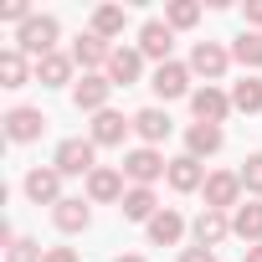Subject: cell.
<instances>
[{
    "mask_svg": "<svg viewBox=\"0 0 262 262\" xmlns=\"http://www.w3.org/2000/svg\"><path fill=\"white\" fill-rule=\"evenodd\" d=\"M123 175L134 180V185H155L160 175H170V160H165L160 149L139 144V149H128V155H123Z\"/></svg>",
    "mask_w": 262,
    "mask_h": 262,
    "instance_id": "2",
    "label": "cell"
},
{
    "mask_svg": "<svg viewBox=\"0 0 262 262\" xmlns=\"http://www.w3.org/2000/svg\"><path fill=\"white\" fill-rule=\"evenodd\" d=\"M134 128V118H123V113H113V108H103V113H93V144H103V149H113V144H123V134Z\"/></svg>",
    "mask_w": 262,
    "mask_h": 262,
    "instance_id": "14",
    "label": "cell"
},
{
    "mask_svg": "<svg viewBox=\"0 0 262 262\" xmlns=\"http://www.w3.org/2000/svg\"><path fill=\"white\" fill-rule=\"evenodd\" d=\"M226 67H231V52H226V47H216V41H195V52H190V72H201L206 82H216V77H226Z\"/></svg>",
    "mask_w": 262,
    "mask_h": 262,
    "instance_id": "10",
    "label": "cell"
},
{
    "mask_svg": "<svg viewBox=\"0 0 262 262\" xmlns=\"http://www.w3.org/2000/svg\"><path fill=\"white\" fill-rule=\"evenodd\" d=\"M180 262H216V252H211V247H185Z\"/></svg>",
    "mask_w": 262,
    "mask_h": 262,
    "instance_id": "33",
    "label": "cell"
},
{
    "mask_svg": "<svg viewBox=\"0 0 262 262\" xmlns=\"http://www.w3.org/2000/svg\"><path fill=\"white\" fill-rule=\"evenodd\" d=\"M190 108H195V123H216V128H221V118L231 113V93H221V88L206 82V88L190 93Z\"/></svg>",
    "mask_w": 262,
    "mask_h": 262,
    "instance_id": "8",
    "label": "cell"
},
{
    "mask_svg": "<svg viewBox=\"0 0 262 262\" xmlns=\"http://www.w3.org/2000/svg\"><path fill=\"white\" fill-rule=\"evenodd\" d=\"M170 128H175V123H170L165 108H139V113H134V134H139L149 149H155L160 139H170Z\"/></svg>",
    "mask_w": 262,
    "mask_h": 262,
    "instance_id": "18",
    "label": "cell"
},
{
    "mask_svg": "<svg viewBox=\"0 0 262 262\" xmlns=\"http://www.w3.org/2000/svg\"><path fill=\"white\" fill-rule=\"evenodd\" d=\"M195 21H201V0H170V11H165L170 31H190Z\"/></svg>",
    "mask_w": 262,
    "mask_h": 262,
    "instance_id": "28",
    "label": "cell"
},
{
    "mask_svg": "<svg viewBox=\"0 0 262 262\" xmlns=\"http://www.w3.org/2000/svg\"><path fill=\"white\" fill-rule=\"evenodd\" d=\"M57 36H62V26H57V16H31L21 31H16V52H26V57H52L57 52Z\"/></svg>",
    "mask_w": 262,
    "mask_h": 262,
    "instance_id": "1",
    "label": "cell"
},
{
    "mask_svg": "<svg viewBox=\"0 0 262 262\" xmlns=\"http://www.w3.org/2000/svg\"><path fill=\"white\" fill-rule=\"evenodd\" d=\"M108 93H113L108 72H82V82H72V103L82 113H103L108 108Z\"/></svg>",
    "mask_w": 262,
    "mask_h": 262,
    "instance_id": "5",
    "label": "cell"
},
{
    "mask_svg": "<svg viewBox=\"0 0 262 262\" xmlns=\"http://www.w3.org/2000/svg\"><path fill=\"white\" fill-rule=\"evenodd\" d=\"M236 175H242V190H252V195H262V149H257V155H247Z\"/></svg>",
    "mask_w": 262,
    "mask_h": 262,
    "instance_id": "30",
    "label": "cell"
},
{
    "mask_svg": "<svg viewBox=\"0 0 262 262\" xmlns=\"http://www.w3.org/2000/svg\"><path fill=\"white\" fill-rule=\"evenodd\" d=\"M165 180H170V190L190 195V190H201V185H206V165H201L195 155H175V160H170V175H165Z\"/></svg>",
    "mask_w": 262,
    "mask_h": 262,
    "instance_id": "12",
    "label": "cell"
},
{
    "mask_svg": "<svg viewBox=\"0 0 262 262\" xmlns=\"http://www.w3.org/2000/svg\"><path fill=\"white\" fill-rule=\"evenodd\" d=\"M108 57H113V47H108L98 31H82V36L72 41V62L88 67V72H93V67H108Z\"/></svg>",
    "mask_w": 262,
    "mask_h": 262,
    "instance_id": "17",
    "label": "cell"
},
{
    "mask_svg": "<svg viewBox=\"0 0 262 262\" xmlns=\"http://www.w3.org/2000/svg\"><path fill=\"white\" fill-rule=\"evenodd\" d=\"M26 195H31L36 206H62V201H67V195H62V170H57V165H47V170L36 165V170L26 175Z\"/></svg>",
    "mask_w": 262,
    "mask_h": 262,
    "instance_id": "9",
    "label": "cell"
},
{
    "mask_svg": "<svg viewBox=\"0 0 262 262\" xmlns=\"http://www.w3.org/2000/svg\"><path fill=\"white\" fill-rule=\"evenodd\" d=\"M149 88H155L165 103H170V98H185V93H190V67H185V62H160L155 77H149Z\"/></svg>",
    "mask_w": 262,
    "mask_h": 262,
    "instance_id": "11",
    "label": "cell"
},
{
    "mask_svg": "<svg viewBox=\"0 0 262 262\" xmlns=\"http://www.w3.org/2000/svg\"><path fill=\"white\" fill-rule=\"evenodd\" d=\"M231 108L236 113H262V77H242V82H231Z\"/></svg>",
    "mask_w": 262,
    "mask_h": 262,
    "instance_id": "26",
    "label": "cell"
},
{
    "mask_svg": "<svg viewBox=\"0 0 262 262\" xmlns=\"http://www.w3.org/2000/svg\"><path fill=\"white\" fill-rule=\"evenodd\" d=\"M123 26H128V11H123V6H98V11H93V31H98L103 41L123 36Z\"/></svg>",
    "mask_w": 262,
    "mask_h": 262,
    "instance_id": "27",
    "label": "cell"
},
{
    "mask_svg": "<svg viewBox=\"0 0 262 262\" xmlns=\"http://www.w3.org/2000/svg\"><path fill=\"white\" fill-rule=\"evenodd\" d=\"M41 262H77V252H72V247H47Z\"/></svg>",
    "mask_w": 262,
    "mask_h": 262,
    "instance_id": "34",
    "label": "cell"
},
{
    "mask_svg": "<svg viewBox=\"0 0 262 262\" xmlns=\"http://www.w3.org/2000/svg\"><path fill=\"white\" fill-rule=\"evenodd\" d=\"M206 211H236L242 206V175H231V170H216V175H206Z\"/></svg>",
    "mask_w": 262,
    "mask_h": 262,
    "instance_id": "4",
    "label": "cell"
},
{
    "mask_svg": "<svg viewBox=\"0 0 262 262\" xmlns=\"http://www.w3.org/2000/svg\"><path fill=\"white\" fill-rule=\"evenodd\" d=\"M231 231H236L247 247H257V242H262V201H247V206H236V216H231Z\"/></svg>",
    "mask_w": 262,
    "mask_h": 262,
    "instance_id": "23",
    "label": "cell"
},
{
    "mask_svg": "<svg viewBox=\"0 0 262 262\" xmlns=\"http://www.w3.org/2000/svg\"><path fill=\"white\" fill-rule=\"evenodd\" d=\"M31 82V67H26V52L6 47L0 52V88H26Z\"/></svg>",
    "mask_w": 262,
    "mask_h": 262,
    "instance_id": "25",
    "label": "cell"
},
{
    "mask_svg": "<svg viewBox=\"0 0 262 262\" xmlns=\"http://www.w3.org/2000/svg\"><path fill=\"white\" fill-rule=\"evenodd\" d=\"M247 26H262V0H247Z\"/></svg>",
    "mask_w": 262,
    "mask_h": 262,
    "instance_id": "35",
    "label": "cell"
},
{
    "mask_svg": "<svg viewBox=\"0 0 262 262\" xmlns=\"http://www.w3.org/2000/svg\"><path fill=\"white\" fill-rule=\"evenodd\" d=\"M36 82H41V88H62V82H72V57H67V52L41 57V62H36Z\"/></svg>",
    "mask_w": 262,
    "mask_h": 262,
    "instance_id": "24",
    "label": "cell"
},
{
    "mask_svg": "<svg viewBox=\"0 0 262 262\" xmlns=\"http://www.w3.org/2000/svg\"><path fill=\"white\" fill-rule=\"evenodd\" d=\"M190 231H195V247H211V252H216V247L231 236V216H226V211H201Z\"/></svg>",
    "mask_w": 262,
    "mask_h": 262,
    "instance_id": "15",
    "label": "cell"
},
{
    "mask_svg": "<svg viewBox=\"0 0 262 262\" xmlns=\"http://www.w3.org/2000/svg\"><path fill=\"white\" fill-rule=\"evenodd\" d=\"M41 257H47V252H41L31 236H16V242L6 247V262H41Z\"/></svg>",
    "mask_w": 262,
    "mask_h": 262,
    "instance_id": "31",
    "label": "cell"
},
{
    "mask_svg": "<svg viewBox=\"0 0 262 262\" xmlns=\"http://www.w3.org/2000/svg\"><path fill=\"white\" fill-rule=\"evenodd\" d=\"M128 190H123V170H108V165H98L93 175H88V201L93 206H108V201H123Z\"/></svg>",
    "mask_w": 262,
    "mask_h": 262,
    "instance_id": "13",
    "label": "cell"
},
{
    "mask_svg": "<svg viewBox=\"0 0 262 262\" xmlns=\"http://www.w3.org/2000/svg\"><path fill=\"white\" fill-rule=\"evenodd\" d=\"M170 47H175V31H170L165 21H144V26H139V52H144V57L170 62Z\"/></svg>",
    "mask_w": 262,
    "mask_h": 262,
    "instance_id": "19",
    "label": "cell"
},
{
    "mask_svg": "<svg viewBox=\"0 0 262 262\" xmlns=\"http://www.w3.org/2000/svg\"><path fill=\"white\" fill-rule=\"evenodd\" d=\"M247 262H262V242H257V247H247Z\"/></svg>",
    "mask_w": 262,
    "mask_h": 262,
    "instance_id": "36",
    "label": "cell"
},
{
    "mask_svg": "<svg viewBox=\"0 0 262 262\" xmlns=\"http://www.w3.org/2000/svg\"><path fill=\"white\" fill-rule=\"evenodd\" d=\"M118 211H123V221H144V226H149V221L160 216V201H155L149 185H128V195L118 201Z\"/></svg>",
    "mask_w": 262,
    "mask_h": 262,
    "instance_id": "16",
    "label": "cell"
},
{
    "mask_svg": "<svg viewBox=\"0 0 262 262\" xmlns=\"http://www.w3.org/2000/svg\"><path fill=\"white\" fill-rule=\"evenodd\" d=\"M231 57H236L242 67H262V31H242L236 47H231Z\"/></svg>",
    "mask_w": 262,
    "mask_h": 262,
    "instance_id": "29",
    "label": "cell"
},
{
    "mask_svg": "<svg viewBox=\"0 0 262 262\" xmlns=\"http://www.w3.org/2000/svg\"><path fill=\"white\" fill-rule=\"evenodd\" d=\"M52 221H57V231H88V221H93V211H88V201H62V206H52Z\"/></svg>",
    "mask_w": 262,
    "mask_h": 262,
    "instance_id": "22",
    "label": "cell"
},
{
    "mask_svg": "<svg viewBox=\"0 0 262 262\" xmlns=\"http://www.w3.org/2000/svg\"><path fill=\"white\" fill-rule=\"evenodd\" d=\"M93 155H98V144L93 139H62L57 144V155H52V165L62 170V175H93L98 165H93Z\"/></svg>",
    "mask_w": 262,
    "mask_h": 262,
    "instance_id": "3",
    "label": "cell"
},
{
    "mask_svg": "<svg viewBox=\"0 0 262 262\" xmlns=\"http://www.w3.org/2000/svg\"><path fill=\"white\" fill-rule=\"evenodd\" d=\"M0 21H16V31L31 21V6H26V0H6V6H0Z\"/></svg>",
    "mask_w": 262,
    "mask_h": 262,
    "instance_id": "32",
    "label": "cell"
},
{
    "mask_svg": "<svg viewBox=\"0 0 262 262\" xmlns=\"http://www.w3.org/2000/svg\"><path fill=\"white\" fill-rule=\"evenodd\" d=\"M144 77V52L139 47H113V57H108V82L113 88H134Z\"/></svg>",
    "mask_w": 262,
    "mask_h": 262,
    "instance_id": "6",
    "label": "cell"
},
{
    "mask_svg": "<svg viewBox=\"0 0 262 262\" xmlns=\"http://www.w3.org/2000/svg\"><path fill=\"white\" fill-rule=\"evenodd\" d=\"M0 123H6V139H11V144H31V139H41L47 113H41V108H11Z\"/></svg>",
    "mask_w": 262,
    "mask_h": 262,
    "instance_id": "7",
    "label": "cell"
},
{
    "mask_svg": "<svg viewBox=\"0 0 262 262\" xmlns=\"http://www.w3.org/2000/svg\"><path fill=\"white\" fill-rule=\"evenodd\" d=\"M180 236H185V216H180L175 206H160V216L149 221V242H155V247H175Z\"/></svg>",
    "mask_w": 262,
    "mask_h": 262,
    "instance_id": "20",
    "label": "cell"
},
{
    "mask_svg": "<svg viewBox=\"0 0 262 262\" xmlns=\"http://www.w3.org/2000/svg\"><path fill=\"white\" fill-rule=\"evenodd\" d=\"M221 144H226V134H221L216 123H190V128H185V155H195V160L216 155Z\"/></svg>",
    "mask_w": 262,
    "mask_h": 262,
    "instance_id": "21",
    "label": "cell"
},
{
    "mask_svg": "<svg viewBox=\"0 0 262 262\" xmlns=\"http://www.w3.org/2000/svg\"><path fill=\"white\" fill-rule=\"evenodd\" d=\"M113 262H144V257H139V252H123V257H113Z\"/></svg>",
    "mask_w": 262,
    "mask_h": 262,
    "instance_id": "37",
    "label": "cell"
}]
</instances>
